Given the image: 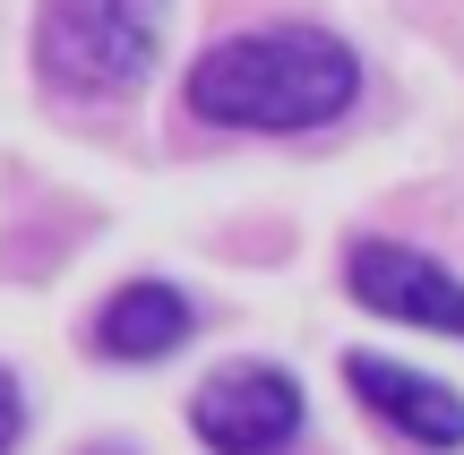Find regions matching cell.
Listing matches in <instances>:
<instances>
[{
    "mask_svg": "<svg viewBox=\"0 0 464 455\" xmlns=\"http://www.w3.org/2000/svg\"><path fill=\"white\" fill-rule=\"evenodd\" d=\"M181 95L207 129L293 137V129H327V120L353 112L362 61L327 26H249V34H224V43H207L189 61Z\"/></svg>",
    "mask_w": 464,
    "mask_h": 455,
    "instance_id": "obj_1",
    "label": "cell"
},
{
    "mask_svg": "<svg viewBox=\"0 0 464 455\" xmlns=\"http://www.w3.org/2000/svg\"><path fill=\"white\" fill-rule=\"evenodd\" d=\"M164 17L172 0H44V26H34L44 86L78 103H112L147 86L155 52H164Z\"/></svg>",
    "mask_w": 464,
    "mask_h": 455,
    "instance_id": "obj_2",
    "label": "cell"
},
{
    "mask_svg": "<svg viewBox=\"0 0 464 455\" xmlns=\"http://www.w3.org/2000/svg\"><path fill=\"white\" fill-rule=\"evenodd\" d=\"M310 422L301 404V378L276 361H224L198 395H189V430L207 455H284Z\"/></svg>",
    "mask_w": 464,
    "mask_h": 455,
    "instance_id": "obj_3",
    "label": "cell"
},
{
    "mask_svg": "<svg viewBox=\"0 0 464 455\" xmlns=\"http://www.w3.org/2000/svg\"><path fill=\"white\" fill-rule=\"evenodd\" d=\"M344 292L370 318L421 327V336H464V284L413 241H353L344 250Z\"/></svg>",
    "mask_w": 464,
    "mask_h": 455,
    "instance_id": "obj_4",
    "label": "cell"
},
{
    "mask_svg": "<svg viewBox=\"0 0 464 455\" xmlns=\"http://www.w3.org/2000/svg\"><path fill=\"white\" fill-rule=\"evenodd\" d=\"M344 387L362 395L387 430H404L413 447H430V455L464 447V395L448 387V378L404 370V361H387V353H344Z\"/></svg>",
    "mask_w": 464,
    "mask_h": 455,
    "instance_id": "obj_5",
    "label": "cell"
},
{
    "mask_svg": "<svg viewBox=\"0 0 464 455\" xmlns=\"http://www.w3.org/2000/svg\"><path fill=\"white\" fill-rule=\"evenodd\" d=\"M189 336H198V309H189V292L155 284V275L121 284L112 301L95 309V353H103V361H164V353H181Z\"/></svg>",
    "mask_w": 464,
    "mask_h": 455,
    "instance_id": "obj_6",
    "label": "cell"
},
{
    "mask_svg": "<svg viewBox=\"0 0 464 455\" xmlns=\"http://www.w3.org/2000/svg\"><path fill=\"white\" fill-rule=\"evenodd\" d=\"M17 430H26V387H17V370H0V455L17 447Z\"/></svg>",
    "mask_w": 464,
    "mask_h": 455,
    "instance_id": "obj_7",
    "label": "cell"
},
{
    "mask_svg": "<svg viewBox=\"0 0 464 455\" xmlns=\"http://www.w3.org/2000/svg\"><path fill=\"white\" fill-rule=\"evenodd\" d=\"M95 455H121V447H95Z\"/></svg>",
    "mask_w": 464,
    "mask_h": 455,
    "instance_id": "obj_8",
    "label": "cell"
}]
</instances>
